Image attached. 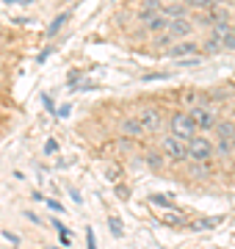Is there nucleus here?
<instances>
[{
    "label": "nucleus",
    "instance_id": "obj_17",
    "mask_svg": "<svg viewBox=\"0 0 235 249\" xmlns=\"http://www.w3.org/2000/svg\"><path fill=\"white\" fill-rule=\"evenodd\" d=\"M230 155H235L233 142H216V158H230Z\"/></svg>",
    "mask_w": 235,
    "mask_h": 249
},
{
    "label": "nucleus",
    "instance_id": "obj_26",
    "mask_svg": "<svg viewBox=\"0 0 235 249\" xmlns=\"http://www.w3.org/2000/svg\"><path fill=\"white\" fill-rule=\"evenodd\" d=\"M55 150H58V144H55V139H50V142L45 144V155H53Z\"/></svg>",
    "mask_w": 235,
    "mask_h": 249
},
{
    "label": "nucleus",
    "instance_id": "obj_8",
    "mask_svg": "<svg viewBox=\"0 0 235 249\" xmlns=\"http://www.w3.org/2000/svg\"><path fill=\"white\" fill-rule=\"evenodd\" d=\"M119 130H122L125 139H141V136H144V127H141V122H138L136 114L122 116V119H119Z\"/></svg>",
    "mask_w": 235,
    "mask_h": 249
},
{
    "label": "nucleus",
    "instance_id": "obj_3",
    "mask_svg": "<svg viewBox=\"0 0 235 249\" xmlns=\"http://www.w3.org/2000/svg\"><path fill=\"white\" fill-rule=\"evenodd\" d=\"M216 158V144L208 136H197L194 142H188V163H210Z\"/></svg>",
    "mask_w": 235,
    "mask_h": 249
},
{
    "label": "nucleus",
    "instance_id": "obj_28",
    "mask_svg": "<svg viewBox=\"0 0 235 249\" xmlns=\"http://www.w3.org/2000/svg\"><path fill=\"white\" fill-rule=\"evenodd\" d=\"M47 208H53V211H61L64 213V205L58 202V199H47Z\"/></svg>",
    "mask_w": 235,
    "mask_h": 249
},
{
    "label": "nucleus",
    "instance_id": "obj_5",
    "mask_svg": "<svg viewBox=\"0 0 235 249\" xmlns=\"http://www.w3.org/2000/svg\"><path fill=\"white\" fill-rule=\"evenodd\" d=\"M138 122H141V127H144V133H158V130H163V111L158 106H144L138 108Z\"/></svg>",
    "mask_w": 235,
    "mask_h": 249
},
{
    "label": "nucleus",
    "instance_id": "obj_27",
    "mask_svg": "<svg viewBox=\"0 0 235 249\" xmlns=\"http://www.w3.org/2000/svg\"><path fill=\"white\" fill-rule=\"evenodd\" d=\"M117 196L119 199H127V196H130V188H125V186H119L117 183Z\"/></svg>",
    "mask_w": 235,
    "mask_h": 249
},
{
    "label": "nucleus",
    "instance_id": "obj_25",
    "mask_svg": "<svg viewBox=\"0 0 235 249\" xmlns=\"http://www.w3.org/2000/svg\"><path fill=\"white\" fill-rule=\"evenodd\" d=\"M221 45H224V50H233V53H235V28H233V34L227 36V39L221 42Z\"/></svg>",
    "mask_w": 235,
    "mask_h": 249
},
{
    "label": "nucleus",
    "instance_id": "obj_36",
    "mask_svg": "<svg viewBox=\"0 0 235 249\" xmlns=\"http://www.w3.org/2000/svg\"><path fill=\"white\" fill-rule=\"evenodd\" d=\"M233 28H235V19H233Z\"/></svg>",
    "mask_w": 235,
    "mask_h": 249
},
{
    "label": "nucleus",
    "instance_id": "obj_34",
    "mask_svg": "<svg viewBox=\"0 0 235 249\" xmlns=\"http://www.w3.org/2000/svg\"><path fill=\"white\" fill-rule=\"evenodd\" d=\"M25 219H28V222H34V224H42V222L36 219V213H31V211H25Z\"/></svg>",
    "mask_w": 235,
    "mask_h": 249
},
{
    "label": "nucleus",
    "instance_id": "obj_6",
    "mask_svg": "<svg viewBox=\"0 0 235 249\" xmlns=\"http://www.w3.org/2000/svg\"><path fill=\"white\" fill-rule=\"evenodd\" d=\"M199 50H202V45H197L194 39H185V42H174V45L166 50V55L174 58V61H185V58H194Z\"/></svg>",
    "mask_w": 235,
    "mask_h": 249
},
{
    "label": "nucleus",
    "instance_id": "obj_18",
    "mask_svg": "<svg viewBox=\"0 0 235 249\" xmlns=\"http://www.w3.org/2000/svg\"><path fill=\"white\" fill-rule=\"evenodd\" d=\"M67 19H69V14H58V17H55L53 22H50V28H47V36H50V39H53V36L58 34V31H61V28H64V22H67Z\"/></svg>",
    "mask_w": 235,
    "mask_h": 249
},
{
    "label": "nucleus",
    "instance_id": "obj_11",
    "mask_svg": "<svg viewBox=\"0 0 235 249\" xmlns=\"http://www.w3.org/2000/svg\"><path fill=\"white\" fill-rule=\"evenodd\" d=\"M141 158H144V163H147V166H150L152 172H161L163 166H166V158H163V152H161V150H147Z\"/></svg>",
    "mask_w": 235,
    "mask_h": 249
},
{
    "label": "nucleus",
    "instance_id": "obj_24",
    "mask_svg": "<svg viewBox=\"0 0 235 249\" xmlns=\"http://www.w3.org/2000/svg\"><path fill=\"white\" fill-rule=\"evenodd\" d=\"M117 147H119L122 152H130V150H133V139H125V136H122V139L117 142Z\"/></svg>",
    "mask_w": 235,
    "mask_h": 249
},
{
    "label": "nucleus",
    "instance_id": "obj_16",
    "mask_svg": "<svg viewBox=\"0 0 235 249\" xmlns=\"http://www.w3.org/2000/svg\"><path fill=\"white\" fill-rule=\"evenodd\" d=\"M221 50H224L221 39H213V36H208V39H205V45H202V53H205V55H216V53H221Z\"/></svg>",
    "mask_w": 235,
    "mask_h": 249
},
{
    "label": "nucleus",
    "instance_id": "obj_13",
    "mask_svg": "<svg viewBox=\"0 0 235 249\" xmlns=\"http://www.w3.org/2000/svg\"><path fill=\"white\" fill-rule=\"evenodd\" d=\"M224 222V216H210V219H199V222L191 224V230L199 232V230H213V227H218V224Z\"/></svg>",
    "mask_w": 235,
    "mask_h": 249
},
{
    "label": "nucleus",
    "instance_id": "obj_31",
    "mask_svg": "<svg viewBox=\"0 0 235 249\" xmlns=\"http://www.w3.org/2000/svg\"><path fill=\"white\" fill-rule=\"evenodd\" d=\"M55 116H61V119H64V116H69V103H64V106L58 108V114H55Z\"/></svg>",
    "mask_w": 235,
    "mask_h": 249
},
{
    "label": "nucleus",
    "instance_id": "obj_33",
    "mask_svg": "<svg viewBox=\"0 0 235 249\" xmlns=\"http://www.w3.org/2000/svg\"><path fill=\"white\" fill-rule=\"evenodd\" d=\"M3 235H6V238H9L11 244H17V247H19V235H14V232H3Z\"/></svg>",
    "mask_w": 235,
    "mask_h": 249
},
{
    "label": "nucleus",
    "instance_id": "obj_29",
    "mask_svg": "<svg viewBox=\"0 0 235 249\" xmlns=\"http://www.w3.org/2000/svg\"><path fill=\"white\" fill-rule=\"evenodd\" d=\"M42 103H45V108H47V111H53V114H58V111L53 108V100L47 97V94H42Z\"/></svg>",
    "mask_w": 235,
    "mask_h": 249
},
{
    "label": "nucleus",
    "instance_id": "obj_14",
    "mask_svg": "<svg viewBox=\"0 0 235 249\" xmlns=\"http://www.w3.org/2000/svg\"><path fill=\"white\" fill-rule=\"evenodd\" d=\"M144 28L150 34H161V31H169V19L163 17V14H158V17H152L150 22H144Z\"/></svg>",
    "mask_w": 235,
    "mask_h": 249
},
{
    "label": "nucleus",
    "instance_id": "obj_9",
    "mask_svg": "<svg viewBox=\"0 0 235 249\" xmlns=\"http://www.w3.org/2000/svg\"><path fill=\"white\" fill-rule=\"evenodd\" d=\"M213 133H216V142H233L235 139V119H221Z\"/></svg>",
    "mask_w": 235,
    "mask_h": 249
},
{
    "label": "nucleus",
    "instance_id": "obj_12",
    "mask_svg": "<svg viewBox=\"0 0 235 249\" xmlns=\"http://www.w3.org/2000/svg\"><path fill=\"white\" fill-rule=\"evenodd\" d=\"M161 6H163V3H144V6L138 9V14H136L138 22L144 25V22H150L152 17H158V14H161Z\"/></svg>",
    "mask_w": 235,
    "mask_h": 249
},
{
    "label": "nucleus",
    "instance_id": "obj_19",
    "mask_svg": "<svg viewBox=\"0 0 235 249\" xmlns=\"http://www.w3.org/2000/svg\"><path fill=\"white\" fill-rule=\"evenodd\" d=\"M108 230H111V235H117V238L125 235V227H122V219H119V216H111L108 219Z\"/></svg>",
    "mask_w": 235,
    "mask_h": 249
},
{
    "label": "nucleus",
    "instance_id": "obj_15",
    "mask_svg": "<svg viewBox=\"0 0 235 249\" xmlns=\"http://www.w3.org/2000/svg\"><path fill=\"white\" fill-rule=\"evenodd\" d=\"M188 178H194V180L210 178V163H188Z\"/></svg>",
    "mask_w": 235,
    "mask_h": 249
},
{
    "label": "nucleus",
    "instance_id": "obj_22",
    "mask_svg": "<svg viewBox=\"0 0 235 249\" xmlns=\"http://www.w3.org/2000/svg\"><path fill=\"white\" fill-rule=\"evenodd\" d=\"M169 78H172V72H150V75H141L144 83H150V80H169Z\"/></svg>",
    "mask_w": 235,
    "mask_h": 249
},
{
    "label": "nucleus",
    "instance_id": "obj_32",
    "mask_svg": "<svg viewBox=\"0 0 235 249\" xmlns=\"http://www.w3.org/2000/svg\"><path fill=\"white\" fill-rule=\"evenodd\" d=\"M180 222H183V219H180L177 213H169V216H166V224H180Z\"/></svg>",
    "mask_w": 235,
    "mask_h": 249
},
{
    "label": "nucleus",
    "instance_id": "obj_4",
    "mask_svg": "<svg viewBox=\"0 0 235 249\" xmlns=\"http://www.w3.org/2000/svg\"><path fill=\"white\" fill-rule=\"evenodd\" d=\"M191 116H194V122H197L199 133H210V130H216V124L221 122V114H218V108H216V106L191 108Z\"/></svg>",
    "mask_w": 235,
    "mask_h": 249
},
{
    "label": "nucleus",
    "instance_id": "obj_10",
    "mask_svg": "<svg viewBox=\"0 0 235 249\" xmlns=\"http://www.w3.org/2000/svg\"><path fill=\"white\" fill-rule=\"evenodd\" d=\"M161 14L169 19V22H172V19H180V17H188V3H172V6H166V3H163Z\"/></svg>",
    "mask_w": 235,
    "mask_h": 249
},
{
    "label": "nucleus",
    "instance_id": "obj_1",
    "mask_svg": "<svg viewBox=\"0 0 235 249\" xmlns=\"http://www.w3.org/2000/svg\"><path fill=\"white\" fill-rule=\"evenodd\" d=\"M169 133L183 139V142H194V139H197L199 127H197V122H194L191 111H177V114L169 116Z\"/></svg>",
    "mask_w": 235,
    "mask_h": 249
},
{
    "label": "nucleus",
    "instance_id": "obj_35",
    "mask_svg": "<svg viewBox=\"0 0 235 249\" xmlns=\"http://www.w3.org/2000/svg\"><path fill=\"white\" fill-rule=\"evenodd\" d=\"M50 53H53V47H45V50L39 53V61H45V58H47V55H50Z\"/></svg>",
    "mask_w": 235,
    "mask_h": 249
},
{
    "label": "nucleus",
    "instance_id": "obj_7",
    "mask_svg": "<svg viewBox=\"0 0 235 249\" xmlns=\"http://www.w3.org/2000/svg\"><path fill=\"white\" fill-rule=\"evenodd\" d=\"M194 17H180V19H172L169 22V31L166 34L172 36V42H185L191 34H194Z\"/></svg>",
    "mask_w": 235,
    "mask_h": 249
},
{
    "label": "nucleus",
    "instance_id": "obj_23",
    "mask_svg": "<svg viewBox=\"0 0 235 249\" xmlns=\"http://www.w3.org/2000/svg\"><path fill=\"white\" fill-rule=\"evenodd\" d=\"M86 249H97V238H94L91 227H86Z\"/></svg>",
    "mask_w": 235,
    "mask_h": 249
},
{
    "label": "nucleus",
    "instance_id": "obj_30",
    "mask_svg": "<svg viewBox=\"0 0 235 249\" xmlns=\"http://www.w3.org/2000/svg\"><path fill=\"white\" fill-rule=\"evenodd\" d=\"M69 196H72L75 202H81V205H83V196H81V191H78V188H69Z\"/></svg>",
    "mask_w": 235,
    "mask_h": 249
},
{
    "label": "nucleus",
    "instance_id": "obj_2",
    "mask_svg": "<svg viewBox=\"0 0 235 249\" xmlns=\"http://www.w3.org/2000/svg\"><path fill=\"white\" fill-rule=\"evenodd\" d=\"M161 152L169 163H185L188 160V142H183V139L169 133L161 139Z\"/></svg>",
    "mask_w": 235,
    "mask_h": 249
},
{
    "label": "nucleus",
    "instance_id": "obj_21",
    "mask_svg": "<svg viewBox=\"0 0 235 249\" xmlns=\"http://www.w3.org/2000/svg\"><path fill=\"white\" fill-rule=\"evenodd\" d=\"M119 175H122V169H119L117 163H105V178L111 183H119Z\"/></svg>",
    "mask_w": 235,
    "mask_h": 249
},
{
    "label": "nucleus",
    "instance_id": "obj_20",
    "mask_svg": "<svg viewBox=\"0 0 235 249\" xmlns=\"http://www.w3.org/2000/svg\"><path fill=\"white\" fill-rule=\"evenodd\" d=\"M147 202L161 205V208H174V202H172V199H169L166 194H150V196H147Z\"/></svg>",
    "mask_w": 235,
    "mask_h": 249
}]
</instances>
